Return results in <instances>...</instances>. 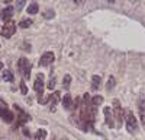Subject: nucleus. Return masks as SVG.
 <instances>
[{
	"instance_id": "6ab92c4d",
	"label": "nucleus",
	"mask_w": 145,
	"mask_h": 140,
	"mask_svg": "<svg viewBox=\"0 0 145 140\" xmlns=\"http://www.w3.org/2000/svg\"><path fill=\"white\" fill-rule=\"evenodd\" d=\"M91 102H93V105L94 107H99V105H102L103 104V96H94V98H91Z\"/></svg>"
},
{
	"instance_id": "39448f33",
	"label": "nucleus",
	"mask_w": 145,
	"mask_h": 140,
	"mask_svg": "<svg viewBox=\"0 0 145 140\" xmlns=\"http://www.w3.org/2000/svg\"><path fill=\"white\" fill-rule=\"evenodd\" d=\"M125 120H126V128H128V131L129 133H137L138 131V120H137V117L134 115V112L128 111Z\"/></svg>"
},
{
	"instance_id": "f3484780",
	"label": "nucleus",
	"mask_w": 145,
	"mask_h": 140,
	"mask_svg": "<svg viewBox=\"0 0 145 140\" xmlns=\"http://www.w3.org/2000/svg\"><path fill=\"white\" fill-rule=\"evenodd\" d=\"M26 12L29 15H36V13H38V3H31L26 7Z\"/></svg>"
},
{
	"instance_id": "bb28decb",
	"label": "nucleus",
	"mask_w": 145,
	"mask_h": 140,
	"mask_svg": "<svg viewBox=\"0 0 145 140\" xmlns=\"http://www.w3.org/2000/svg\"><path fill=\"white\" fill-rule=\"evenodd\" d=\"M72 2H74L76 5H83V3H84V0H72Z\"/></svg>"
},
{
	"instance_id": "c756f323",
	"label": "nucleus",
	"mask_w": 145,
	"mask_h": 140,
	"mask_svg": "<svg viewBox=\"0 0 145 140\" xmlns=\"http://www.w3.org/2000/svg\"><path fill=\"white\" fill-rule=\"evenodd\" d=\"M5 2H6V3H10V2H12V0H5Z\"/></svg>"
},
{
	"instance_id": "a878e982",
	"label": "nucleus",
	"mask_w": 145,
	"mask_h": 140,
	"mask_svg": "<svg viewBox=\"0 0 145 140\" xmlns=\"http://www.w3.org/2000/svg\"><path fill=\"white\" fill-rule=\"evenodd\" d=\"M23 5H25V0H19V3H18L16 9H18V10H20V9L23 7Z\"/></svg>"
},
{
	"instance_id": "412c9836",
	"label": "nucleus",
	"mask_w": 145,
	"mask_h": 140,
	"mask_svg": "<svg viewBox=\"0 0 145 140\" xmlns=\"http://www.w3.org/2000/svg\"><path fill=\"white\" fill-rule=\"evenodd\" d=\"M31 25H32V20H31V19H22L20 23H19L20 28H29Z\"/></svg>"
},
{
	"instance_id": "cd10ccee",
	"label": "nucleus",
	"mask_w": 145,
	"mask_h": 140,
	"mask_svg": "<svg viewBox=\"0 0 145 140\" xmlns=\"http://www.w3.org/2000/svg\"><path fill=\"white\" fill-rule=\"evenodd\" d=\"M23 134H25V136H31V131H28L26 128H23Z\"/></svg>"
},
{
	"instance_id": "2f4dec72",
	"label": "nucleus",
	"mask_w": 145,
	"mask_h": 140,
	"mask_svg": "<svg viewBox=\"0 0 145 140\" xmlns=\"http://www.w3.org/2000/svg\"><path fill=\"white\" fill-rule=\"evenodd\" d=\"M64 140H65V139H64Z\"/></svg>"
},
{
	"instance_id": "dca6fc26",
	"label": "nucleus",
	"mask_w": 145,
	"mask_h": 140,
	"mask_svg": "<svg viewBox=\"0 0 145 140\" xmlns=\"http://www.w3.org/2000/svg\"><path fill=\"white\" fill-rule=\"evenodd\" d=\"M45 137H46V130H44V128H39V130L35 133L33 140H45Z\"/></svg>"
},
{
	"instance_id": "ddd939ff",
	"label": "nucleus",
	"mask_w": 145,
	"mask_h": 140,
	"mask_svg": "<svg viewBox=\"0 0 145 140\" xmlns=\"http://www.w3.org/2000/svg\"><path fill=\"white\" fill-rule=\"evenodd\" d=\"M12 15H13V7L9 6V7H6V9L2 10V13H0V19H3L5 22H9L10 18H12Z\"/></svg>"
},
{
	"instance_id": "5701e85b",
	"label": "nucleus",
	"mask_w": 145,
	"mask_h": 140,
	"mask_svg": "<svg viewBox=\"0 0 145 140\" xmlns=\"http://www.w3.org/2000/svg\"><path fill=\"white\" fill-rule=\"evenodd\" d=\"M46 88L50 89V90H52V89L55 88V79H54V77H51V80L48 82V85H46Z\"/></svg>"
},
{
	"instance_id": "9d476101",
	"label": "nucleus",
	"mask_w": 145,
	"mask_h": 140,
	"mask_svg": "<svg viewBox=\"0 0 145 140\" xmlns=\"http://www.w3.org/2000/svg\"><path fill=\"white\" fill-rule=\"evenodd\" d=\"M54 58H55L54 53H51V51H46V53H44V54L41 55V60H39V66H42V67H46V66L52 64Z\"/></svg>"
},
{
	"instance_id": "aec40b11",
	"label": "nucleus",
	"mask_w": 145,
	"mask_h": 140,
	"mask_svg": "<svg viewBox=\"0 0 145 140\" xmlns=\"http://www.w3.org/2000/svg\"><path fill=\"white\" fill-rule=\"evenodd\" d=\"M3 79L6 82H13V75H12L10 70H5V73H3Z\"/></svg>"
},
{
	"instance_id": "393cba45",
	"label": "nucleus",
	"mask_w": 145,
	"mask_h": 140,
	"mask_svg": "<svg viewBox=\"0 0 145 140\" xmlns=\"http://www.w3.org/2000/svg\"><path fill=\"white\" fill-rule=\"evenodd\" d=\"M20 90H22V93H28V89H26V86H25V83H20Z\"/></svg>"
},
{
	"instance_id": "423d86ee",
	"label": "nucleus",
	"mask_w": 145,
	"mask_h": 140,
	"mask_svg": "<svg viewBox=\"0 0 145 140\" xmlns=\"http://www.w3.org/2000/svg\"><path fill=\"white\" fill-rule=\"evenodd\" d=\"M15 31H16V23H15L13 20H9V22L5 23L3 28H2V37L10 38L12 35L15 34Z\"/></svg>"
},
{
	"instance_id": "f257e3e1",
	"label": "nucleus",
	"mask_w": 145,
	"mask_h": 140,
	"mask_svg": "<svg viewBox=\"0 0 145 140\" xmlns=\"http://www.w3.org/2000/svg\"><path fill=\"white\" fill-rule=\"evenodd\" d=\"M96 110H97V107L93 105L90 95L89 93H84V96L81 98L80 112H78L80 120H83L84 123H87L89 125L93 127V123H94V118H96Z\"/></svg>"
},
{
	"instance_id": "6e6552de",
	"label": "nucleus",
	"mask_w": 145,
	"mask_h": 140,
	"mask_svg": "<svg viewBox=\"0 0 145 140\" xmlns=\"http://www.w3.org/2000/svg\"><path fill=\"white\" fill-rule=\"evenodd\" d=\"M61 99V93H59L58 90H54L51 95H50V98L46 99V104L50 105V111H55V108H57V104H58V101Z\"/></svg>"
},
{
	"instance_id": "c85d7f7f",
	"label": "nucleus",
	"mask_w": 145,
	"mask_h": 140,
	"mask_svg": "<svg viewBox=\"0 0 145 140\" xmlns=\"http://www.w3.org/2000/svg\"><path fill=\"white\" fill-rule=\"evenodd\" d=\"M2 69H3V63L0 61V72H2Z\"/></svg>"
},
{
	"instance_id": "0eeeda50",
	"label": "nucleus",
	"mask_w": 145,
	"mask_h": 140,
	"mask_svg": "<svg viewBox=\"0 0 145 140\" xmlns=\"http://www.w3.org/2000/svg\"><path fill=\"white\" fill-rule=\"evenodd\" d=\"M44 75L42 73H38L35 77V82H33V90L38 93V95H44Z\"/></svg>"
},
{
	"instance_id": "4be33fe9",
	"label": "nucleus",
	"mask_w": 145,
	"mask_h": 140,
	"mask_svg": "<svg viewBox=\"0 0 145 140\" xmlns=\"http://www.w3.org/2000/svg\"><path fill=\"white\" fill-rule=\"evenodd\" d=\"M70 83H71V76H70V75H65V76H64V82H63L64 88L68 89V88H70Z\"/></svg>"
},
{
	"instance_id": "f8f14e48",
	"label": "nucleus",
	"mask_w": 145,
	"mask_h": 140,
	"mask_svg": "<svg viewBox=\"0 0 145 140\" xmlns=\"http://www.w3.org/2000/svg\"><path fill=\"white\" fill-rule=\"evenodd\" d=\"M138 110H139V118H141V123L145 125V99L144 96L139 99L138 102Z\"/></svg>"
},
{
	"instance_id": "4468645a",
	"label": "nucleus",
	"mask_w": 145,
	"mask_h": 140,
	"mask_svg": "<svg viewBox=\"0 0 145 140\" xmlns=\"http://www.w3.org/2000/svg\"><path fill=\"white\" fill-rule=\"evenodd\" d=\"M61 102H63V107H64V110H72V99H71V95L70 93H65V95L63 96V99H61Z\"/></svg>"
},
{
	"instance_id": "9b49d317",
	"label": "nucleus",
	"mask_w": 145,
	"mask_h": 140,
	"mask_svg": "<svg viewBox=\"0 0 145 140\" xmlns=\"http://www.w3.org/2000/svg\"><path fill=\"white\" fill-rule=\"evenodd\" d=\"M103 114H105V121L109 127H115V117H113V111L109 108V107H105L103 108Z\"/></svg>"
},
{
	"instance_id": "7ed1b4c3",
	"label": "nucleus",
	"mask_w": 145,
	"mask_h": 140,
	"mask_svg": "<svg viewBox=\"0 0 145 140\" xmlns=\"http://www.w3.org/2000/svg\"><path fill=\"white\" fill-rule=\"evenodd\" d=\"M0 117H2V120L5 121V123H12L15 120V115H13V112L10 111V108H9V105L0 98Z\"/></svg>"
},
{
	"instance_id": "2eb2a0df",
	"label": "nucleus",
	"mask_w": 145,
	"mask_h": 140,
	"mask_svg": "<svg viewBox=\"0 0 145 140\" xmlns=\"http://www.w3.org/2000/svg\"><path fill=\"white\" fill-rule=\"evenodd\" d=\"M100 85H102V77H100L99 75H94V76L91 77V89H93V90H99Z\"/></svg>"
},
{
	"instance_id": "1a4fd4ad",
	"label": "nucleus",
	"mask_w": 145,
	"mask_h": 140,
	"mask_svg": "<svg viewBox=\"0 0 145 140\" xmlns=\"http://www.w3.org/2000/svg\"><path fill=\"white\" fill-rule=\"evenodd\" d=\"M15 110L18 111V123H16V125H15V128H18V127H22L23 124H25L26 121H29V118H31V117L26 114V112H23L19 107H18V105H15Z\"/></svg>"
},
{
	"instance_id": "b1692460",
	"label": "nucleus",
	"mask_w": 145,
	"mask_h": 140,
	"mask_svg": "<svg viewBox=\"0 0 145 140\" xmlns=\"http://www.w3.org/2000/svg\"><path fill=\"white\" fill-rule=\"evenodd\" d=\"M54 15H55V13H54V10H46L45 13H44V16L48 18V19H50V18H54Z\"/></svg>"
},
{
	"instance_id": "a211bd4d",
	"label": "nucleus",
	"mask_w": 145,
	"mask_h": 140,
	"mask_svg": "<svg viewBox=\"0 0 145 140\" xmlns=\"http://www.w3.org/2000/svg\"><path fill=\"white\" fill-rule=\"evenodd\" d=\"M115 83H116V80H115V77H113V76H110V77H109V80H107V85H106V89H107V90H112V89L115 88Z\"/></svg>"
},
{
	"instance_id": "20e7f679",
	"label": "nucleus",
	"mask_w": 145,
	"mask_h": 140,
	"mask_svg": "<svg viewBox=\"0 0 145 140\" xmlns=\"http://www.w3.org/2000/svg\"><path fill=\"white\" fill-rule=\"evenodd\" d=\"M18 69H19L20 75L23 76V79L28 80V79H29V76H31V69H32L28 58H25V57L19 58V61H18Z\"/></svg>"
},
{
	"instance_id": "f03ea898",
	"label": "nucleus",
	"mask_w": 145,
	"mask_h": 140,
	"mask_svg": "<svg viewBox=\"0 0 145 140\" xmlns=\"http://www.w3.org/2000/svg\"><path fill=\"white\" fill-rule=\"evenodd\" d=\"M113 117H115V120H116V127H120L125 120V111L122 108V105H120V102L118 99H113Z\"/></svg>"
},
{
	"instance_id": "7c9ffc66",
	"label": "nucleus",
	"mask_w": 145,
	"mask_h": 140,
	"mask_svg": "<svg viewBox=\"0 0 145 140\" xmlns=\"http://www.w3.org/2000/svg\"><path fill=\"white\" fill-rule=\"evenodd\" d=\"M109 2H110V3H113V2H115V0H109Z\"/></svg>"
}]
</instances>
